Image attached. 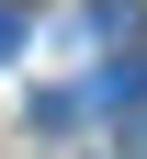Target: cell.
I'll return each mask as SVG.
<instances>
[{"label": "cell", "mask_w": 147, "mask_h": 159, "mask_svg": "<svg viewBox=\"0 0 147 159\" xmlns=\"http://www.w3.org/2000/svg\"><path fill=\"white\" fill-rule=\"evenodd\" d=\"M23 34H34V23L11 11V0H0V57H23Z\"/></svg>", "instance_id": "cell-2"}, {"label": "cell", "mask_w": 147, "mask_h": 159, "mask_svg": "<svg viewBox=\"0 0 147 159\" xmlns=\"http://www.w3.org/2000/svg\"><path fill=\"white\" fill-rule=\"evenodd\" d=\"M136 23H147L136 0H91V34H102V46H136Z\"/></svg>", "instance_id": "cell-1"}, {"label": "cell", "mask_w": 147, "mask_h": 159, "mask_svg": "<svg viewBox=\"0 0 147 159\" xmlns=\"http://www.w3.org/2000/svg\"><path fill=\"white\" fill-rule=\"evenodd\" d=\"M124 159H147V114H124Z\"/></svg>", "instance_id": "cell-3"}]
</instances>
